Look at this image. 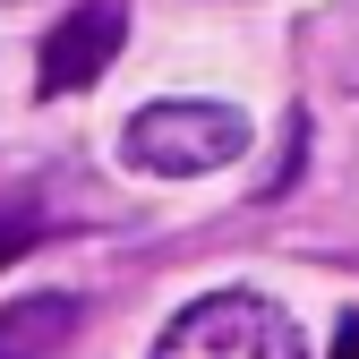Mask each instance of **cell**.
Returning a JSON list of instances; mask_svg holds the SVG:
<instances>
[{
  "mask_svg": "<svg viewBox=\"0 0 359 359\" xmlns=\"http://www.w3.org/2000/svg\"><path fill=\"white\" fill-rule=\"evenodd\" d=\"M120 154L146 180H197V171H222L248 154V120L231 103H146L120 128Z\"/></svg>",
  "mask_w": 359,
  "mask_h": 359,
  "instance_id": "1",
  "label": "cell"
},
{
  "mask_svg": "<svg viewBox=\"0 0 359 359\" xmlns=\"http://www.w3.org/2000/svg\"><path fill=\"white\" fill-rule=\"evenodd\" d=\"M154 359H308V334L257 291H214L154 342Z\"/></svg>",
  "mask_w": 359,
  "mask_h": 359,
  "instance_id": "2",
  "label": "cell"
},
{
  "mask_svg": "<svg viewBox=\"0 0 359 359\" xmlns=\"http://www.w3.org/2000/svg\"><path fill=\"white\" fill-rule=\"evenodd\" d=\"M128 43V0H77V9L43 34V60H34V86L43 95H86Z\"/></svg>",
  "mask_w": 359,
  "mask_h": 359,
  "instance_id": "3",
  "label": "cell"
},
{
  "mask_svg": "<svg viewBox=\"0 0 359 359\" xmlns=\"http://www.w3.org/2000/svg\"><path fill=\"white\" fill-rule=\"evenodd\" d=\"M77 325V308L69 299H18L9 317H0V359H52Z\"/></svg>",
  "mask_w": 359,
  "mask_h": 359,
  "instance_id": "4",
  "label": "cell"
},
{
  "mask_svg": "<svg viewBox=\"0 0 359 359\" xmlns=\"http://www.w3.org/2000/svg\"><path fill=\"white\" fill-rule=\"evenodd\" d=\"M334 359H359V317H342V342H334Z\"/></svg>",
  "mask_w": 359,
  "mask_h": 359,
  "instance_id": "5",
  "label": "cell"
}]
</instances>
